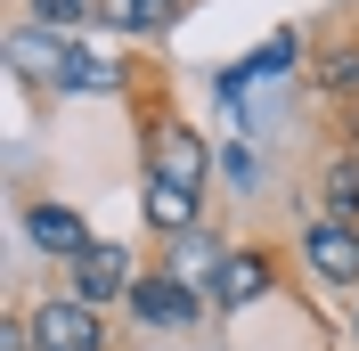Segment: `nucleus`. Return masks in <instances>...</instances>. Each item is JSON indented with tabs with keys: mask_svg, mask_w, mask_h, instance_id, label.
Returning a JSON list of instances; mask_svg holds the SVG:
<instances>
[{
	"mask_svg": "<svg viewBox=\"0 0 359 351\" xmlns=\"http://www.w3.org/2000/svg\"><path fill=\"white\" fill-rule=\"evenodd\" d=\"M131 123H139V164H147V180H172V188H196L212 180V147H204V131L188 123V114L172 107V90H163L156 66H131Z\"/></svg>",
	"mask_w": 359,
	"mask_h": 351,
	"instance_id": "1",
	"label": "nucleus"
},
{
	"mask_svg": "<svg viewBox=\"0 0 359 351\" xmlns=\"http://www.w3.org/2000/svg\"><path fill=\"white\" fill-rule=\"evenodd\" d=\"M123 310H131V327H147V335H188L204 310H212V294H204V286H188V278H172L163 262H147Z\"/></svg>",
	"mask_w": 359,
	"mask_h": 351,
	"instance_id": "2",
	"label": "nucleus"
},
{
	"mask_svg": "<svg viewBox=\"0 0 359 351\" xmlns=\"http://www.w3.org/2000/svg\"><path fill=\"white\" fill-rule=\"evenodd\" d=\"M25 335H33V351H114V327H107V310L74 303L66 286H49L41 303L25 310Z\"/></svg>",
	"mask_w": 359,
	"mask_h": 351,
	"instance_id": "3",
	"label": "nucleus"
},
{
	"mask_svg": "<svg viewBox=\"0 0 359 351\" xmlns=\"http://www.w3.org/2000/svg\"><path fill=\"white\" fill-rule=\"evenodd\" d=\"M139 270H147V262H139V253H131L123 237H98V245L82 253V262L66 270V294H74V303H90V310H114V303H131Z\"/></svg>",
	"mask_w": 359,
	"mask_h": 351,
	"instance_id": "4",
	"label": "nucleus"
},
{
	"mask_svg": "<svg viewBox=\"0 0 359 351\" xmlns=\"http://www.w3.org/2000/svg\"><path fill=\"white\" fill-rule=\"evenodd\" d=\"M294 262L311 270L318 286H335V294H359V229H351V220L311 213V220H302V237H294Z\"/></svg>",
	"mask_w": 359,
	"mask_h": 351,
	"instance_id": "5",
	"label": "nucleus"
},
{
	"mask_svg": "<svg viewBox=\"0 0 359 351\" xmlns=\"http://www.w3.org/2000/svg\"><path fill=\"white\" fill-rule=\"evenodd\" d=\"M278 278H286V253H278V245H229L204 294H212V310H221V319H237V310H245V303H262Z\"/></svg>",
	"mask_w": 359,
	"mask_h": 351,
	"instance_id": "6",
	"label": "nucleus"
},
{
	"mask_svg": "<svg viewBox=\"0 0 359 351\" xmlns=\"http://www.w3.org/2000/svg\"><path fill=\"white\" fill-rule=\"evenodd\" d=\"M311 82H318V98H335V107H359V25H327L311 41Z\"/></svg>",
	"mask_w": 359,
	"mask_h": 351,
	"instance_id": "7",
	"label": "nucleus"
},
{
	"mask_svg": "<svg viewBox=\"0 0 359 351\" xmlns=\"http://www.w3.org/2000/svg\"><path fill=\"white\" fill-rule=\"evenodd\" d=\"M25 237L41 245L57 270H74L90 245H98V237H90V220L74 213V204H57V197H33V204H25Z\"/></svg>",
	"mask_w": 359,
	"mask_h": 351,
	"instance_id": "8",
	"label": "nucleus"
},
{
	"mask_svg": "<svg viewBox=\"0 0 359 351\" xmlns=\"http://www.w3.org/2000/svg\"><path fill=\"white\" fill-rule=\"evenodd\" d=\"M139 204H147V229H156L163 245H172V237H196V229H204V197H196V188L147 180V188H139Z\"/></svg>",
	"mask_w": 359,
	"mask_h": 351,
	"instance_id": "9",
	"label": "nucleus"
},
{
	"mask_svg": "<svg viewBox=\"0 0 359 351\" xmlns=\"http://www.w3.org/2000/svg\"><path fill=\"white\" fill-rule=\"evenodd\" d=\"M318 213L359 229V164H351V155H335V164H327V180H318Z\"/></svg>",
	"mask_w": 359,
	"mask_h": 351,
	"instance_id": "10",
	"label": "nucleus"
},
{
	"mask_svg": "<svg viewBox=\"0 0 359 351\" xmlns=\"http://www.w3.org/2000/svg\"><path fill=\"white\" fill-rule=\"evenodd\" d=\"M180 17H188V0H123V8H114V25H123V33H147V41L172 33Z\"/></svg>",
	"mask_w": 359,
	"mask_h": 351,
	"instance_id": "11",
	"label": "nucleus"
},
{
	"mask_svg": "<svg viewBox=\"0 0 359 351\" xmlns=\"http://www.w3.org/2000/svg\"><path fill=\"white\" fill-rule=\"evenodd\" d=\"M294 58H302V41H294V33H269V41L253 49V58H237L229 74H237V82H253V74H286Z\"/></svg>",
	"mask_w": 359,
	"mask_h": 351,
	"instance_id": "12",
	"label": "nucleus"
},
{
	"mask_svg": "<svg viewBox=\"0 0 359 351\" xmlns=\"http://www.w3.org/2000/svg\"><path fill=\"white\" fill-rule=\"evenodd\" d=\"M82 17H98L90 0H25V25H49V33H74Z\"/></svg>",
	"mask_w": 359,
	"mask_h": 351,
	"instance_id": "13",
	"label": "nucleus"
},
{
	"mask_svg": "<svg viewBox=\"0 0 359 351\" xmlns=\"http://www.w3.org/2000/svg\"><path fill=\"white\" fill-rule=\"evenodd\" d=\"M221 172H229V188H253L262 164H253V147H221Z\"/></svg>",
	"mask_w": 359,
	"mask_h": 351,
	"instance_id": "14",
	"label": "nucleus"
},
{
	"mask_svg": "<svg viewBox=\"0 0 359 351\" xmlns=\"http://www.w3.org/2000/svg\"><path fill=\"white\" fill-rule=\"evenodd\" d=\"M351 343H359V310H351Z\"/></svg>",
	"mask_w": 359,
	"mask_h": 351,
	"instance_id": "15",
	"label": "nucleus"
}]
</instances>
